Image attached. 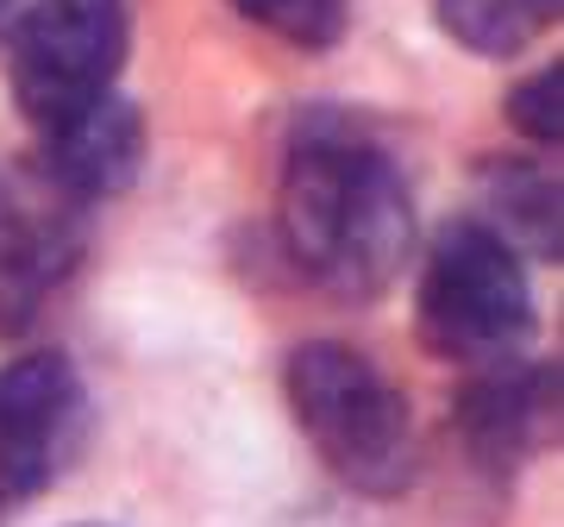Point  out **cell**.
<instances>
[{"mask_svg": "<svg viewBox=\"0 0 564 527\" xmlns=\"http://www.w3.org/2000/svg\"><path fill=\"white\" fill-rule=\"evenodd\" d=\"M276 226L289 264L314 289L370 302L414 251V195L377 132L345 114H307L282 151Z\"/></svg>", "mask_w": 564, "mask_h": 527, "instance_id": "cell-1", "label": "cell"}, {"mask_svg": "<svg viewBox=\"0 0 564 527\" xmlns=\"http://www.w3.org/2000/svg\"><path fill=\"white\" fill-rule=\"evenodd\" d=\"M289 415L321 452V465L358 496H402L414 484V415L364 352L307 340L282 365Z\"/></svg>", "mask_w": 564, "mask_h": 527, "instance_id": "cell-2", "label": "cell"}, {"mask_svg": "<svg viewBox=\"0 0 564 527\" xmlns=\"http://www.w3.org/2000/svg\"><path fill=\"white\" fill-rule=\"evenodd\" d=\"M421 340L433 358L464 370L508 365L533 340V289L521 251L484 221H452L433 233L421 270Z\"/></svg>", "mask_w": 564, "mask_h": 527, "instance_id": "cell-3", "label": "cell"}, {"mask_svg": "<svg viewBox=\"0 0 564 527\" xmlns=\"http://www.w3.org/2000/svg\"><path fill=\"white\" fill-rule=\"evenodd\" d=\"M132 51V0H39L7 25V88L25 120L51 126L113 95Z\"/></svg>", "mask_w": 564, "mask_h": 527, "instance_id": "cell-4", "label": "cell"}, {"mask_svg": "<svg viewBox=\"0 0 564 527\" xmlns=\"http://www.w3.org/2000/svg\"><path fill=\"white\" fill-rule=\"evenodd\" d=\"M88 447V384L63 352L0 365V508L32 503Z\"/></svg>", "mask_w": 564, "mask_h": 527, "instance_id": "cell-5", "label": "cell"}, {"mask_svg": "<svg viewBox=\"0 0 564 527\" xmlns=\"http://www.w3.org/2000/svg\"><path fill=\"white\" fill-rule=\"evenodd\" d=\"M82 214L88 207L44 183L39 163L0 176V333L32 326V314L76 270Z\"/></svg>", "mask_w": 564, "mask_h": 527, "instance_id": "cell-6", "label": "cell"}, {"mask_svg": "<svg viewBox=\"0 0 564 527\" xmlns=\"http://www.w3.org/2000/svg\"><path fill=\"white\" fill-rule=\"evenodd\" d=\"M458 440L489 477H508L558 447V365L508 358L470 370V384L458 389Z\"/></svg>", "mask_w": 564, "mask_h": 527, "instance_id": "cell-7", "label": "cell"}, {"mask_svg": "<svg viewBox=\"0 0 564 527\" xmlns=\"http://www.w3.org/2000/svg\"><path fill=\"white\" fill-rule=\"evenodd\" d=\"M139 170H144V120L126 95H107L88 114L39 132V176L82 207L126 195L139 183Z\"/></svg>", "mask_w": 564, "mask_h": 527, "instance_id": "cell-8", "label": "cell"}, {"mask_svg": "<svg viewBox=\"0 0 564 527\" xmlns=\"http://www.w3.org/2000/svg\"><path fill=\"white\" fill-rule=\"evenodd\" d=\"M484 214L489 233H502L514 251L558 264L564 258V226H558V170L533 158H489L484 163Z\"/></svg>", "mask_w": 564, "mask_h": 527, "instance_id": "cell-9", "label": "cell"}, {"mask_svg": "<svg viewBox=\"0 0 564 527\" xmlns=\"http://www.w3.org/2000/svg\"><path fill=\"white\" fill-rule=\"evenodd\" d=\"M433 13L445 39L464 44L470 57L508 63L558 25L564 0H433Z\"/></svg>", "mask_w": 564, "mask_h": 527, "instance_id": "cell-10", "label": "cell"}, {"mask_svg": "<svg viewBox=\"0 0 564 527\" xmlns=\"http://www.w3.org/2000/svg\"><path fill=\"white\" fill-rule=\"evenodd\" d=\"M239 20H251L258 32L295 44V51H333L351 25L345 0H226Z\"/></svg>", "mask_w": 564, "mask_h": 527, "instance_id": "cell-11", "label": "cell"}, {"mask_svg": "<svg viewBox=\"0 0 564 527\" xmlns=\"http://www.w3.org/2000/svg\"><path fill=\"white\" fill-rule=\"evenodd\" d=\"M508 126L521 139L545 144V151H558L564 144V63H552V69L508 88Z\"/></svg>", "mask_w": 564, "mask_h": 527, "instance_id": "cell-12", "label": "cell"}, {"mask_svg": "<svg viewBox=\"0 0 564 527\" xmlns=\"http://www.w3.org/2000/svg\"><path fill=\"white\" fill-rule=\"evenodd\" d=\"M13 13H20V0H0V32L13 25Z\"/></svg>", "mask_w": 564, "mask_h": 527, "instance_id": "cell-13", "label": "cell"}]
</instances>
